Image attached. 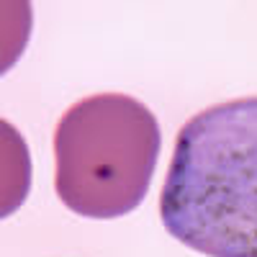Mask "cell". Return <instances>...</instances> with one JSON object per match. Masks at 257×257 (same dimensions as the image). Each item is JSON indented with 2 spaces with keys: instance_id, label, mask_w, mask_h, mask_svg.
<instances>
[{
  "instance_id": "cell-1",
  "label": "cell",
  "mask_w": 257,
  "mask_h": 257,
  "mask_svg": "<svg viewBox=\"0 0 257 257\" xmlns=\"http://www.w3.org/2000/svg\"><path fill=\"white\" fill-rule=\"evenodd\" d=\"M160 219L206 257H257V98L211 105L183 123Z\"/></svg>"
},
{
  "instance_id": "cell-2",
  "label": "cell",
  "mask_w": 257,
  "mask_h": 257,
  "mask_svg": "<svg viewBox=\"0 0 257 257\" xmlns=\"http://www.w3.org/2000/svg\"><path fill=\"white\" fill-rule=\"evenodd\" d=\"M160 149V123L137 98H82L62 113L54 132L57 196L85 219L126 216L144 201Z\"/></svg>"
},
{
  "instance_id": "cell-3",
  "label": "cell",
  "mask_w": 257,
  "mask_h": 257,
  "mask_svg": "<svg viewBox=\"0 0 257 257\" xmlns=\"http://www.w3.org/2000/svg\"><path fill=\"white\" fill-rule=\"evenodd\" d=\"M3 219L13 213L26 198V190L31 183V165L26 157V144L18 137V132L3 121Z\"/></svg>"
}]
</instances>
